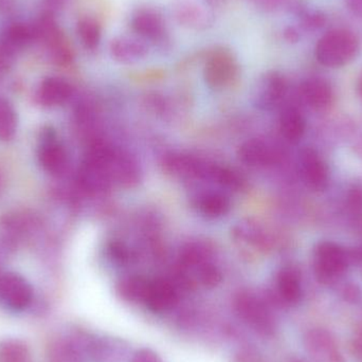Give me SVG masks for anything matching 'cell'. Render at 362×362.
I'll return each mask as SVG.
<instances>
[{
    "label": "cell",
    "mask_w": 362,
    "mask_h": 362,
    "mask_svg": "<svg viewBox=\"0 0 362 362\" xmlns=\"http://www.w3.org/2000/svg\"><path fill=\"white\" fill-rule=\"evenodd\" d=\"M110 249V255L115 261L119 262V263H124L129 259V253L121 245L112 244Z\"/></svg>",
    "instance_id": "34"
},
{
    "label": "cell",
    "mask_w": 362,
    "mask_h": 362,
    "mask_svg": "<svg viewBox=\"0 0 362 362\" xmlns=\"http://www.w3.org/2000/svg\"><path fill=\"white\" fill-rule=\"evenodd\" d=\"M305 119L295 107H288L280 118V131L283 137L291 144L300 141L305 133Z\"/></svg>",
    "instance_id": "22"
},
{
    "label": "cell",
    "mask_w": 362,
    "mask_h": 362,
    "mask_svg": "<svg viewBox=\"0 0 362 362\" xmlns=\"http://www.w3.org/2000/svg\"><path fill=\"white\" fill-rule=\"evenodd\" d=\"M346 204L353 214L362 215V185L357 183L351 187Z\"/></svg>",
    "instance_id": "30"
},
{
    "label": "cell",
    "mask_w": 362,
    "mask_h": 362,
    "mask_svg": "<svg viewBox=\"0 0 362 362\" xmlns=\"http://www.w3.org/2000/svg\"><path fill=\"white\" fill-rule=\"evenodd\" d=\"M287 93V83L284 76L278 72L266 74L257 85L255 103L263 110L276 107Z\"/></svg>",
    "instance_id": "13"
},
{
    "label": "cell",
    "mask_w": 362,
    "mask_h": 362,
    "mask_svg": "<svg viewBox=\"0 0 362 362\" xmlns=\"http://www.w3.org/2000/svg\"><path fill=\"white\" fill-rule=\"evenodd\" d=\"M301 172L306 185L314 191H323L329 185V173L327 163L314 148L302 151Z\"/></svg>",
    "instance_id": "11"
},
{
    "label": "cell",
    "mask_w": 362,
    "mask_h": 362,
    "mask_svg": "<svg viewBox=\"0 0 362 362\" xmlns=\"http://www.w3.org/2000/svg\"><path fill=\"white\" fill-rule=\"evenodd\" d=\"M0 362H32L29 346L19 339H6L0 344Z\"/></svg>",
    "instance_id": "27"
},
{
    "label": "cell",
    "mask_w": 362,
    "mask_h": 362,
    "mask_svg": "<svg viewBox=\"0 0 362 362\" xmlns=\"http://www.w3.org/2000/svg\"><path fill=\"white\" fill-rule=\"evenodd\" d=\"M325 23V16L321 14H316V13L306 15L305 18L303 19L304 25L308 29H317V28L322 27Z\"/></svg>",
    "instance_id": "33"
},
{
    "label": "cell",
    "mask_w": 362,
    "mask_h": 362,
    "mask_svg": "<svg viewBox=\"0 0 362 362\" xmlns=\"http://www.w3.org/2000/svg\"><path fill=\"white\" fill-rule=\"evenodd\" d=\"M110 54L121 64H134L148 55V47L142 40L120 36L110 42Z\"/></svg>",
    "instance_id": "18"
},
{
    "label": "cell",
    "mask_w": 362,
    "mask_h": 362,
    "mask_svg": "<svg viewBox=\"0 0 362 362\" xmlns=\"http://www.w3.org/2000/svg\"><path fill=\"white\" fill-rule=\"evenodd\" d=\"M308 352L319 362H344V354L334 336L327 329H313L304 337Z\"/></svg>",
    "instance_id": "8"
},
{
    "label": "cell",
    "mask_w": 362,
    "mask_h": 362,
    "mask_svg": "<svg viewBox=\"0 0 362 362\" xmlns=\"http://www.w3.org/2000/svg\"><path fill=\"white\" fill-rule=\"evenodd\" d=\"M150 280L144 276H129L118 283L117 291L124 301L129 303H144Z\"/></svg>",
    "instance_id": "23"
},
{
    "label": "cell",
    "mask_w": 362,
    "mask_h": 362,
    "mask_svg": "<svg viewBox=\"0 0 362 362\" xmlns=\"http://www.w3.org/2000/svg\"><path fill=\"white\" fill-rule=\"evenodd\" d=\"M131 25L142 40L159 44L167 38L165 19L152 8H140L134 13Z\"/></svg>",
    "instance_id": "9"
},
{
    "label": "cell",
    "mask_w": 362,
    "mask_h": 362,
    "mask_svg": "<svg viewBox=\"0 0 362 362\" xmlns=\"http://www.w3.org/2000/svg\"><path fill=\"white\" fill-rule=\"evenodd\" d=\"M68 0H44V6L46 8V13L54 15L55 13L64 8Z\"/></svg>",
    "instance_id": "36"
},
{
    "label": "cell",
    "mask_w": 362,
    "mask_h": 362,
    "mask_svg": "<svg viewBox=\"0 0 362 362\" xmlns=\"http://www.w3.org/2000/svg\"><path fill=\"white\" fill-rule=\"evenodd\" d=\"M359 259L358 253L332 242H322L314 252L315 272L323 284H332L344 276L349 265Z\"/></svg>",
    "instance_id": "1"
},
{
    "label": "cell",
    "mask_w": 362,
    "mask_h": 362,
    "mask_svg": "<svg viewBox=\"0 0 362 362\" xmlns=\"http://www.w3.org/2000/svg\"><path fill=\"white\" fill-rule=\"evenodd\" d=\"M285 37L289 40V42H297L299 35H298L297 31L293 30V28H289L285 32Z\"/></svg>",
    "instance_id": "40"
},
{
    "label": "cell",
    "mask_w": 362,
    "mask_h": 362,
    "mask_svg": "<svg viewBox=\"0 0 362 362\" xmlns=\"http://www.w3.org/2000/svg\"><path fill=\"white\" fill-rule=\"evenodd\" d=\"M195 206L202 214L211 218L223 216L230 210V202L218 192H204L195 198Z\"/></svg>",
    "instance_id": "21"
},
{
    "label": "cell",
    "mask_w": 362,
    "mask_h": 362,
    "mask_svg": "<svg viewBox=\"0 0 362 362\" xmlns=\"http://www.w3.org/2000/svg\"><path fill=\"white\" fill-rule=\"evenodd\" d=\"M108 172L112 183L123 187H132L139 180V168L129 155L115 150L114 155L108 165Z\"/></svg>",
    "instance_id": "17"
},
{
    "label": "cell",
    "mask_w": 362,
    "mask_h": 362,
    "mask_svg": "<svg viewBox=\"0 0 362 362\" xmlns=\"http://www.w3.org/2000/svg\"><path fill=\"white\" fill-rule=\"evenodd\" d=\"M16 112L12 104L0 97V140L1 141H8L14 137L17 131Z\"/></svg>",
    "instance_id": "28"
},
{
    "label": "cell",
    "mask_w": 362,
    "mask_h": 362,
    "mask_svg": "<svg viewBox=\"0 0 362 362\" xmlns=\"http://www.w3.org/2000/svg\"><path fill=\"white\" fill-rule=\"evenodd\" d=\"M215 165L189 154H172L165 159V169L183 180L212 181Z\"/></svg>",
    "instance_id": "6"
},
{
    "label": "cell",
    "mask_w": 362,
    "mask_h": 362,
    "mask_svg": "<svg viewBox=\"0 0 362 362\" xmlns=\"http://www.w3.org/2000/svg\"><path fill=\"white\" fill-rule=\"evenodd\" d=\"M346 2L355 13L362 14V0H346Z\"/></svg>",
    "instance_id": "39"
},
{
    "label": "cell",
    "mask_w": 362,
    "mask_h": 362,
    "mask_svg": "<svg viewBox=\"0 0 362 362\" xmlns=\"http://www.w3.org/2000/svg\"><path fill=\"white\" fill-rule=\"evenodd\" d=\"M131 362H163L154 351L151 349H140L134 353Z\"/></svg>",
    "instance_id": "32"
},
{
    "label": "cell",
    "mask_w": 362,
    "mask_h": 362,
    "mask_svg": "<svg viewBox=\"0 0 362 362\" xmlns=\"http://www.w3.org/2000/svg\"><path fill=\"white\" fill-rule=\"evenodd\" d=\"M78 181L83 189L90 194L103 193L112 185L107 168L87 159H84L78 172Z\"/></svg>",
    "instance_id": "16"
},
{
    "label": "cell",
    "mask_w": 362,
    "mask_h": 362,
    "mask_svg": "<svg viewBox=\"0 0 362 362\" xmlns=\"http://www.w3.org/2000/svg\"><path fill=\"white\" fill-rule=\"evenodd\" d=\"M33 301V289L23 276L14 272L0 274V305L21 312Z\"/></svg>",
    "instance_id": "5"
},
{
    "label": "cell",
    "mask_w": 362,
    "mask_h": 362,
    "mask_svg": "<svg viewBox=\"0 0 362 362\" xmlns=\"http://www.w3.org/2000/svg\"><path fill=\"white\" fill-rule=\"evenodd\" d=\"M351 351H352L353 355L362 362V329H359L353 337L352 341H351Z\"/></svg>",
    "instance_id": "35"
},
{
    "label": "cell",
    "mask_w": 362,
    "mask_h": 362,
    "mask_svg": "<svg viewBox=\"0 0 362 362\" xmlns=\"http://www.w3.org/2000/svg\"><path fill=\"white\" fill-rule=\"evenodd\" d=\"M1 185H2V178H1V175H0V189H1Z\"/></svg>",
    "instance_id": "43"
},
{
    "label": "cell",
    "mask_w": 362,
    "mask_h": 362,
    "mask_svg": "<svg viewBox=\"0 0 362 362\" xmlns=\"http://www.w3.org/2000/svg\"><path fill=\"white\" fill-rule=\"evenodd\" d=\"M359 93H361V97H362V74L361 76V78H359Z\"/></svg>",
    "instance_id": "42"
},
{
    "label": "cell",
    "mask_w": 362,
    "mask_h": 362,
    "mask_svg": "<svg viewBox=\"0 0 362 362\" xmlns=\"http://www.w3.org/2000/svg\"><path fill=\"white\" fill-rule=\"evenodd\" d=\"M238 74V62L230 51L225 49L214 50L206 59L204 76L211 88L221 89L229 86Z\"/></svg>",
    "instance_id": "4"
},
{
    "label": "cell",
    "mask_w": 362,
    "mask_h": 362,
    "mask_svg": "<svg viewBox=\"0 0 362 362\" xmlns=\"http://www.w3.org/2000/svg\"><path fill=\"white\" fill-rule=\"evenodd\" d=\"M74 93L69 82L57 76L45 78L35 93L36 102L46 107L63 105Z\"/></svg>",
    "instance_id": "14"
},
{
    "label": "cell",
    "mask_w": 362,
    "mask_h": 362,
    "mask_svg": "<svg viewBox=\"0 0 362 362\" xmlns=\"http://www.w3.org/2000/svg\"><path fill=\"white\" fill-rule=\"evenodd\" d=\"M15 54L14 51L8 49L0 42V76H4L6 72L8 71L14 63Z\"/></svg>",
    "instance_id": "31"
},
{
    "label": "cell",
    "mask_w": 362,
    "mask_h": 362,
    "mask_svg": "<svg viewBox=\"0 0 362 362\" xmlns=\"http://www.w3.org/2000/svg\"><path fill=\"white\" fill-rule=\"evenodd\" d=\"M15 0H0V13L6 14L14 8Z\"/></svg>",
    "instance_id": "38"
},
{
    "label": "cell",
    "mask_w": 362,
    "mask_h": 362,
    "mask_svg": "<svg viewBox=\"0 0 362 362\" xmlns=\"http://www.w3.org/2000/svg\"><path fill=\"white\" fill-rule=\"evenodd\" d=\"M78 35L81 42L87 50H95L101 42V27L95 19L83 17L78 21Z\"/></svg>",
    "instance_id": "26"
},
{
    "label": "cell",
    "mask_w": 362,
    "mask_h": 362,
    "mask_svg": "<svg viewBox=\"0 0 362 362\" xmlns=\"http://www.w3.org/2000/svg\"><path fill=\"white\" fill-rule=\"evenodd\" d=\"M238 157L243 163L252 168L268 167L278 160L274 148L259 139H251L243 144L238 150Z\"/></svg>",
    "instance_id": "15"
},
{
    "label": "cell",
    "mask_w": 362,
    "mask_h": 362,
    "mask_svg": "<svg viewBox=\"0 0 362 362\" xmlns=\"http://www.w3.org/2000/svg\"><path fill=\"white\" fill-rule=\"evenodd\" d=\"M178 300L177 287L171 281L158 279L150 281L144 304L151 312L161 314L173 310Z\"/></svg>",
    "instance_id": "10"
},
{
    "label": "cell",
    "mask_w": 362,
    "mask_h": 362,
    "mask_svg": "<svg viewBox=\"0 0 362 362\" xmlns=\"http://www.w3.org/2000/svg\"><path fill=\"white\" fill-rule=\"evenodd\" d=\"M344 296H346V298H348L349 300H355L358 297V291H356L354 287L350 286L344 291Z\"/></svg>",
    "instance_id": "41"
},
{
    "label": "cell",
    "mask_w": 362,
    "mask_h": 362,
    "mask_svg": "<svg viewBox=\"0 0 362 362\" xmlns=\"http://www.w3.org/2000/svg\"><path fill=\"white\" fill-rule=\"evenodd\" d=\"M37 159L42 170L51 175H61L67 168V152L63 144L57 140L54 132L50 129L42 133L37 150Z\"/></svg>",
    "instance_id": "7"
},
{
    "label": "cell",
    "mask_w": 362,
    "mask_h": 362,
    "mask_svg": "<svg viewBox=\"0 0 362 362\" xmlns=\"http://www.w3.org/2000/svg\"><path fill=\"white\" fill-rule=\"evenodd\" d=\"M255 1L259 8L272 11L279 8L284 2V0H255Z\"/></svg>",
    "instance_id": "37"
},
{
    "label": "cell",
    "mask_w": 362,
    "mask_h": 362,
    "mask_svg": "<svg viewBox=\"0 0 362 362\" xmlns=\"http://www.w3.org/2000/svg\"><path fill=\"white\" fill-rule=\"evenodd\" d=\"M49 361L81 362V349L78 344L66 338L54 340L49 346Z\"/></svg>",
    "instance_id": "25"
},
{
    "label": "cell",
    "mask_w": 362,
    "mask_h": 362,
    "mask_svg": "<svg viewBox=\"0 0 362 362\" xmlns=\"http://www.w3.org/2000/svg\"><path fill=\"white\" fill-rule=\"evenodd\" d=\"M208 1L195 0H180L175 6V15L181 25L194 30L206 29L212 25L213 14Z\"/></svg>",
    "instance_id": "12"
},
{
    "label": "cell",
    "mask_w": 362,
    "mask_h": 362,
    "mask_svg": "<svg viewBox=\"0 0 362 362\" xmlns=\"http://www.w3.org/2000/svg\"><path fill=\"white\" fill-rule=\"evenodd\" d=\"M46 49L51 61L57 65H69L74 59L71 47L68 44L64 34L47 45Z\"/></svg>",
    "instance_id": "29"
},
{
    "label": "cell",
    "mask_w": 362,
    "mask_h": 362,
    "mask_svg": "<svg viewBox=\"0 0 362 362\" xmlns=\"http://www.w3.org/2000/svg\"><path fill=\"white\" fill-rule=\"evenodd\" d=\"M358 49V40L353 32L337 29L319 40L316 55L320 64L327 67H341L356 57Z\"/></svg>",
    "instance_id": "2"
},
{
    "label": "cell",
    "mask_w": 362,
    "mask_h": 362,
    "mask_svg": "<svg viewBox=\"0 0 362 362\" xmlns=\"http://www.w3.org/2000/svg\"><path fill=\"white\" fill-rule=\"evenodd\" d=\"M276 286L279 298L285 304L293 305L301 300V276L296 268H283L276 276Z\"/></svg>",
    "instance_id": "20"
},
{
    "label": "cell",
    "mask_w": 362,
    "mask_h": 362,
    "mask_svg": "<svg viewBox=\"0 0 362 362\" xmlns=\"http://www.w3.org/2000/svg\"><path fill=\"white\" fill-rule=\"evenodd\" d=\"M302 99L317 110L329 107L333 102V89L327 81L320 78H308L301 86Z\"/></svg>",
    "instance_id": "19"
},
{
    "label": "cell",
    "mask_w": 362,
    "mask_h": 362,
    "mask_svg": "<svg viewBox=\"0 0 362 362\" xmlns=\"http://www.w3.org/2000/svg\"><path fill=\"white\" fill-rule=\"evenodd\" d=\"M32 40H34L33 27L21 23H12L6 27L0 37V42L15 53L25 48Z\"/></svg>",
    "instance_id": "24"
},
{
    "label": "cell",
    "mask_w": 362,
    "mask_h": 362,
    "mask_svg": "<svg viewBox=\"0 0 362 362\" xmlns=\"http://www.w3.org/2000/svg\"><path fill=\"white\" fill-rule=\"evenodd\" d=\"M238 318L264 337L276 334V322L265 302L251 293H240L234 300Z\"/></svg>",
    "instance_id": "3"
}]
</instances>
